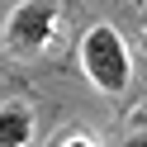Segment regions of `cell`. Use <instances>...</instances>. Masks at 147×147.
I'll return each mask as SVG.
<instances>
[{
  "label": "cell",
  "instance_id": "obj_1",
  "mask_svg": "<svg viewBox=\"0 0 147 147\" xmlns=\"http://www.w3.org/2000/svg\"><path fill=\"white\" fill-rule=\"evenodd\" d=\"M81 67H86L90 86L109 90V95H119V90L128 86V76H133L128 48H123V38H119L109 24H95V29H86V38H81Z\"/></svg>",
  "mask_w": 147,
  "mask_h": 147
},
{
  "label": "cell",
  "instance_id": "obj_2",
  "mask_svg": "<svg viewBox=\"0 0 147 147\" xmlns=\"http://www.w3.org/2000/svg\"><path fill=\"white\" fill-rule=\"evenodd\" d=\"M57 33V0H24L14 5L10 24H5V48L10 52H43Z\"/></svg>",
  "mask_w": 147,
  "mask_h": 147
},
{
  "label": "cell",
  "instance_id": "obj_3",
  "mask_svg": "<svg viewBox=\"0 0 147 147\" xmlns=\"http://www.w3.org/2000/svg\"><path fill=\"white\" fill-rule=\"evenodd\" d=\"M29 138H33L29 109H24V105H5V109H0V142H5V147H19V142H29Z\"/></svg>",
  "mask_w": 147,
  "mask_h": 147
},
{
  "label": "cell",
  "instance_id": "obj_4",
  "mask_svg": "<svg viewBox=\"0 0 147 147\" xmlns=\"http://www.w3.org/2000/svg\"><path fill=\"white\" fill-rule=\"evenodd\" d=\"M57 142L62 147H95V133H81V128H76V133H62Z\"/></svg>",
  "mask_w": 147,
  "mask_h": 147
}]
</instances>
